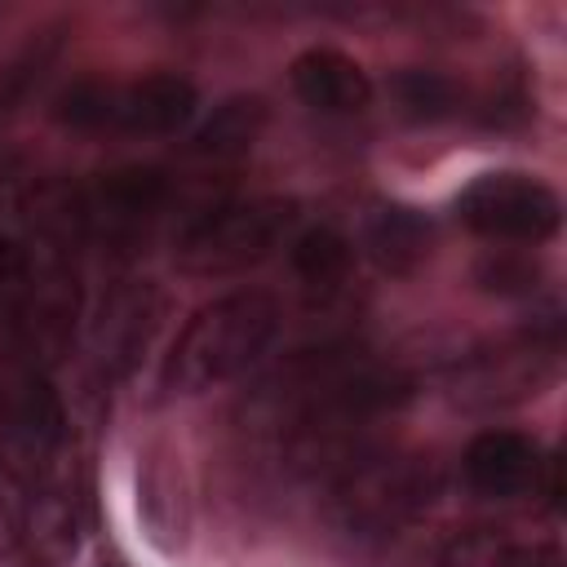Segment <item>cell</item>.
Instances as JSON below:
<instances>
[{
  "label": "cell",
  "instance_id": "6da1fadb",
  "mask_svg": "<svg viewBox=\"0 0 567 567\" xmlns=\"http://www.w3.org/2000/svg\"><path fill=\"white\" fill-rule=\"evenodd\" d=\"M279 337V301L270 292L244 288L208 301L190 315L182 337L164 359V385L177 394H204L244 377Z\"/></svg>",
  "mask_w": 567,
  "mask_h": 567
},
{
  "label": "cell",
  "instance_id": "7a4b0ae2",
  "mask_svg": "<svg viewBox=\"0 0 567 567\" xmlns=\"http://www.w3.org/2000/svg\"><path fill=\"white\" fill-rule=\"evenodd\" d=\"M439 496V470L403 452H359L328 478V514L350 540H390Z\"/></svg>",
  "mask_w": 567,
  "mask_h": 567
},
{
  "label": "cell",
  "instance_id": "3957f363",
  "mask_svg": "<svg viewBox=\"0 0 567 567\" xmlns=\"http://www.w3.org/2000/svg\"><path fill=\"white\" fill-rule=\"evenodd\" d=\"M297 226V204L279 195L261 199H221L204 204L177 235L173 261L186 275L221 279L261 266Z\"/></svg>",
  "mask_w": 567,
  "mask_h": 567
},
{
  "label": "cell",
  "instance_id": "277c9868",
  "mask_svg": "<svg viewBox=\"0 0 567 567\" xmlns=\"http://www.w3.org/2000/svg\"><path fill=\"white\" fill-rule=\"evenodd\" d=\"M66 408L49 385V372L18 368L0 385V470L27 492L71 478L66 470Z\"/></svg>",
  "mask_w": 567,
  "mask_h": 567
},
{
  "label": "cell",
  "instance_id": "5b68a950",
  "mask_svg": "<svg viewBox=\"0 0 567 567\" xmlns=\"http://www.w3.org/2000/svg\"><path fill=\"white\" fill-rule=\"evenodd\" d=\"M84 190V230L111 257H133L164 221L177 186L159 164H120Z\"/></svg>",
  "mask_w": 567,
  "mask_h": 567
},
{
  "label": "cell",
  "instance_id": "8992f818",
  "mask_svg": "<svg viewBox=\"0 0 567 567\" xmlns=\"http://www.w3.org/2000/svg\"><path fill=\"white\" fill-rule=\"evenodd\" d=\"M456 217L501 244H540L558 230L563 204L554 186H545L532 173H478L461 195H456Z\"/></svg>",
  "mask_w": 567,
  "mask_h": 567
},
{
  "label": "cell",
  "instance_id": "52a82bcc",
  "mask_svg": "<svg viewBox=\"0 0 567 567\" xmlns=\"http://www.w3.org/2000/svg\"><path fill=\"white\" fill-rule=\"evenodd\" d=\"M558 350H563V328H558L554 315H545L540 323L523 328L514 341L478 350L474 359L456 363L452 390H456V399L465 408H492V403L527 399L549 377Z\"/></svg>",
  "mask_w": 567,
  "mask_h": 567
},
{
  "label": "cell",
  "instance_id": "ba28073f",
  "mask_svg": "<svg viewBox=\"0 0 567 567\" xmlns=\"http://www.w3.org/2000/svg\"><path fill=\"white\" fill-rule=\"evenodd\" d=\"M164 315H168V297L151 279H124V284L106 288V297L97 301V310L89 319V363H93V377L102 385L124 381L142 363L151 341L159 337Z\"/></svg>",
  "mask_w": 567,
  "mask_h": 567
},
{
  "label": "cell",
  "instance_id": "9c48e42d",
  "mask_svg": "<svg viewBox=\"0 0 567 567\" xmlns=\"http://www.w3.org/2000/svg\"><path fill=\"white\" fill-rule=\"evenodd\" d=\"M540 470H545L540 447L518 430H483L470 439V447L461 456V474H465L470 492H478L487 501H514V496L540 487Z\"/></svg>",
  "mask_w": 567,
  "mask_h": 567
},
{
  "label": "cell",
  "instance_id": "30bf717a",
  "mask_svg": "<svg viewBox=\"0 0 567 567\" xmlns=\"http://www.w3.org/2000/svg\"><path fill=\"white\" fill-rule=\"evenodd\" d=\"M199 93L177 71H155L133 84H115L111 97V133H142V137H173L195 120Z\"/></svg>",
  "mask_w": 567,
  "mask_h": 567
},
{
  "label": "cell",
  "instance_id": "8fae6325",
  "mask_svg": "<svg viewBox=\"0 0 567 567\" xmlns=\"http://www.w3.org/2000/svg\"><path fill=\"white\" fill-rule=\"evenodd\" d=\"M292 89L319 115H363L372 106L368 71L332 44H315L292 58Z\"/></svg>",
  "mask_w": 567,
  "mask_h": 567
},
{
  "label": "cell",
  "instance_id": "7c38bea8",
  "mask_svg": "<svg viewBox=\"0 0 567 567\" xmlns=\"http://www.w3.org/2000/svg\"><path fill=\"white\" fill-rule=\"evenodd\" d=\"M359 244H363V252L372 257L377 270H385V275H412L434 252V226L412 204H377L363 217Z\"/></svg>",
  "mask_w": 567,
  "mask_h": 567
},
{
  "label": "cell",
  "instance_id": "4fadbf2b",
  "mask_svg": "<svg viewBox=\"0 0 567 567\" xmlns=\"http://www.w3.org/2000/svg\"><path fill=\"white\" fill-rule=\"evenodd\" d=\"M430 567H558V545L505 527H474L452 536Z\"/></svg>",
  "mask_w": 567,
  "mask_h": 567
},
{
  "label": "cell",
  "instance_id": "5bb4252c",
  "mask_svg": "<svg viewBox=\"0 0 567 567\" xmlns=\"http://www.w3.org/2000/svg\"><path fill=\"white\" fill-rule=\"evenodd\" d=\"M292 257V275L301 279V288L315 297V301H332L350 288V275H354V244L332 230V226H310L292 239L288 248Z\"/></svg>",
  "mask_w": 567,
  "mask_h": 567
},
{
  "label": "cell",
  "instance_id": "9a60e30c",
  "mask_svg": "<svg viewBox=\"0 0 567 567\" xmlns=\"http://www.w3.org/2000/svg\"><path fill=\"white\" fill-rule=\"evenodd\" d=\"M266 128V102L261 97H226L190 137V155L208 164H230L252 151V142Z\"/></svg>",
  "mask_w": 567,
  "mask_h": 567
},
{
  "label": "cell",
  "instance_id": "2e32d148",
  "mask_svg": "<svg viewBox=\"0 0 567 567\" xmlns=\"http://www.w3.org/2000/svg\"><path fill=\"white\" fill-rule=\"evenodd\" d=\"M62 22L35 31L22 49H13V58L0 66V133L18 120V111L31 102V93L44 84V75L53 71L58 53H62Z\"/></svg>",
  "mask_w": 567,
  "mask_h": 567
},
{
  "label": "cell",
  "instance_id": "e0dca14e",
  "mask_svg": "<svg viewBox=\"0 0 567 567\" xmlns=\"http://www.w3.org/2000/svg\"><path fill=\"white\" fill-rule=\"evenodd\" d=\"M390 89V102L403 120H416V124H439V120H452L461 111V84L443 71H425V66H403L385 80Z\"/></svg>",
  "mask_w": 567,
  "mask_h": 567
},
{
  "label": "cell",
  "instance_id": "ac0fdd59",
  "mask_svg": "<svg viewBox=\"0 0 567 567\" xmlns=\"http://www.w3.org/2000/svg\"><path fill=\"white\" fill-rule=\"evenodd\" d=\"M111 97L115 84L111 80H75L53 97V120L80 133H111Z\"/></svg>",
  "mask_w": 567,
  "mask_h": 567
},
{
  "label": "cell",
  "instance_id": "d6986e66",
  "mask_svg": "<svg viewBox=\"0 0 567 567\" xmlns=\"http://www.w3.org/2000/svg\"><path fill=\"white\" fill-rule=\"evenodd\" d=\"M478 284L487 292H501V297H532L540 284V266L527 252L501 248V252H487L478 261Z\"/></svg>",
  "mask_w": 567,
  "mask_h": 567
},
{
  "label": "cell",
  "instance_id": "ffe728a7",
  "mask_svg": "<svg viewBox=\"0 0 567 567\" xmlns=\"http://www.w3.org/2000/svg\"><path fill=\"white\" fill-rule=\"evenodd\" d=\"M146 496H142V505H146V518H151V527H155V536L168 545V532H177L182 536V527H186V509H182V492H177V483L164 474V470H155L151 478H146V487H142Z\"/></svg>",
  "mask_w": 567,
  "mask_h": 567
},
{
  "label": "cell",
  "instance_id": "44dd1931",
  "mask_svg": "<svg viewBox=\"0 0 567 567\" xmlns=\"http://www.w3.org/2000/svg\"><path fill=\"white\" fill-rule=\"evenodd\" d=\"M22 536H27V496L0 470V558L4 554H18L22 549Z\"/></svg>",
  "mask_w": 567,
  "mask_h": 567
},
{
  "label": "cell",
  "instance_id": "7402d4cb",
  "mask_svg": "<svg viewBox=\"0 0 567 567\" xmlns=\"http://www.w3.org/2000/svg\"><path fill=\"white\" fill-rule=\"evenodd\" d=\"M62 563H66L62 554H49V549H35V545H22L18 558H13V567H62Z\"/></svg>",
  "mask_w": 567,
  "mask_h": 567
},
{
  "label": "cell",
  "instance_id": "603a6c76",
  "mask_svg": "<svg viewBox=\"0 0 567 567\" xmlns=\"http://www.w3.org/2000/svg\"><path fill=\"white\" fill-rule=\"evenodd\" d=\"M93 567H133V563H128L111 540H102V545H97V554H93Z\"/></svg>",
  "mask_w": 567,
  "mask_h": 567
}]
</instances>
